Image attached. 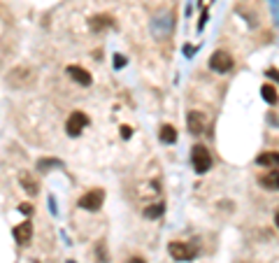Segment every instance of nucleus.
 <instances>
[{
    "label": "nucleus",
    "mask_w": 279,
    "mask_h": 263,
    "mask_svg": "<svg viewBox=\"0 0 279 263\" xmlns=\"http://www.w3.org/2000/svg\"><path fill=\"white\" fill-rule=\"evenodd\" d=\"M268 77H272L275 82H279V70H275V68H270V70H268Z\"/></svg>",
    "instance_id": "nucleus-19"
},
{
    "label": "nucleus",
    "mask_w": 279,
    "mask_h": 263,
    "mask_svg": "<svg viewBox=\"0 0 279 263\" xmlns=\"http://www.w3.org/2000/svg\"><path fill=\"white\" fill-rule=\"evenodd\" d=\"M19 212H23V214H28V217H31V214H33V205H31V203H21V205H19Z\"/></svg>",
    "instance_id": "nucleus-17"
},
{
    "label": "nucleus",
    "mask_w": 279,
    "mask_h": 263,
    "mask_svg": "<svg viewBox=\"0 0 279 263\" xmlns=\"http://www.w3.org/2000/svg\"><path fill=\"white\" fill-rule=\"evenodd\" d=\"M261 95H263V100L270 103V105H277V103H279L277 89H275L272 84H263V86H261Z\"/></svg>",
    "instance_id": "nucleus-14"
},
{
    "label": "nucleus",
    "mask_w": 279,
    "mask_h": 263,
    "mask_svg": "<svg viewBox=\"0 0 279 263\" xmlns=\"http://www.w3.org/2000/svg\"><path fill=\"white\" fill-rule=\"evenodd\" d=\"M103 203H105V191L91 189L88 193H84V196L79 198V207H82V210H88V212H98L103 207Z\"/></svg>",
    "instance_id": "nucleus-2"
},
{
    "label": "nucleus",
    "mask_w": 279,
    "mask_h": 263,
    "mask_svg": "<svg viewBox=\"0 0 279 263\" xmlns=\"http://www.w3.org/2000/svg\"><path fill=\"white\" fill-rule=\"evenodd\" d=\"M19 182H21V187L26 193H31V196H37V191H40V184H37V179L33 177V175H28V172H23L21 177H19Z\"/></svg>",
    "instance_id": "nucleus-11"
},
{
    "label": "nucleus",
    "mask_w": 279,
    "mask_h": 263,
    "mask_svg": "<svg viewBox=\"0 0 279 263\" xmlns=\"http://www.w3.org/2000/svg\"><path fill=\"white\" fill-rule=\"evenodd\" d=\"M128 263H144V261H142V259H130Z\"/></svg>",
    "instance_id": "nucleus-21"
},
{
    "label": "nucleus",
    "mask_w": 279,
    "mask_h": 263,
    "mask_svg": "<svg viewBox=\"0 0 279 263\" xmlns=\"http://www.w3.org/2000/svg\"><path fill=\"white\" fill-rule=\"evenodd\" d=\"M63 163L58 161V158H40L37 161V170H42V172H47L49 168H61Z\"/></svg>",
    "instance_id": "nucleus-15"
},
{
    "label": "nucleus",
    "mask_w": 279,
    "mask_h": 263,
    "mask_svg": "<svg viewBox=\"0 0 279 263\" xmlns=\"http://www.w3.org/2000/svg\"><path fill=\"white\" fill-rule=\"evenodd\" d=\"M168 252H170L172 259H177V261H193L195 259V249L193 244H189V242H170L168 244Z\"/></svg>",
    "instance_id": "nucleus-3"
},
{
    "label": "nucleus",
    "mask_w": 279,
    "mask_h": 263,
    "mask_svg": "<svg viewBox=\"0 0 279 263\" xmlns=\"http://www.w3.org/2000/svg\"><path fill=\"white\" fill-rule=\"evenodd\" d=\"M121 133H123V137H130V128L123 126V128H121Z\"/></svg>",
    "instance_id": "nucleus-20"
},
{
    "label": "nucleus",
    "mask_w": 279,
    "mask_h": 263,
    "mask_svg": "<svg viewBox=\"0 0 279 263\" xmlns=\"http://www.w3.org/2000/svg\"><path fill=\"white\" fill-rule=\"evenodd\" d=\"M86 126H88V116L84 112H72L68 116V121H65V131H68L70 137H77Z\"/></svg>",
    "instance_id": "nucleus-4"
},
{
    "label": "nucleus",
    "mask_w": 279,
    "mask_h": 263,
    "mask_svg": "<svg viewBox=\"0 0 279 263\" xmlns=\"http://www.w3.org/2000/svg\"><path fill=\"white\" fill-rule=\"evenodd\" d=\"M191 161H193V170L198 175H205L207 170L212 168V154L207 151L205 145H195L191 149Z\"/></svg>",
    "instance_id": "nucleus-1"
},
{
    "label": "nucleus",
    "mask_w": 279,
    "mask_h": 263,
    "mask_svg": "<svg viewBox=\"0 0 279 263\" xmlns=\"http://www.w3.org/2000/svg\"><path fill=\"white\" fill-rule=\"evenodd\" d=\"M158 137H161V142H165V145H174V142H177V131H174V126H170V124H163Z\"/></svg>",
    "instance_id": "nucleus-12"
},
{
    "label": "nucleus",
    "mask_w": 279,
    "mask_h": 263,
    "mask_svg": "<svg viewBox=\"0 0 279 263\" xmlns=\"http://www.w3.org/2000/svg\"><path fill=\"white\" fill-rule=\"evenodd\" d=\"M68 75L82 86H91V82H93V79H91V73L84 70V68H79V65H68Z\"/></svg>",
    "instance_id": "nucleus-9"
},
{
    "label": "nucleus",
    "mask_w": 279,
    "mask_h": 263,
    "mask_svg": "<svg viewBox=\"0 0 279 263\" xmlns=\"http://www.w3.org/2000/svg\"><path fill=\"white\" fill-rule=\"evenodd\" d=\"M88 26H91V31L109 28V26H112V17H107V14H98V17H93V19L88 21Z\"/></svg>",
    "instance_id": "nucleus-13"
},
{
    "label": "nucleus",
    "mask_w": 279,
    "mask_h": 263,
    "mask_svg": "<svg viewBox=\"0 0 279 263\" xmlns=\"http://www.w3.org/2000/svg\"><path fill=\"white\" fill-rule=\"evenodd\" d=\"M275 224H277V228H279V212L275 214Z\"/></svg>",
    "instance_id": "nucleus-22"
},
{
    "label": "nucleus",
    "mask_w": 279,
    "mask_h": 263,
    "mask_svg": "<svg viewBox=\"0 0 279 263\" xmlns=\"http://www.w3.org/2000/svg\"><path fill=\"white\" fill-rule=\"evenodd\" d=\"M12 235H14V240L19 242V244H28V242H31V238H33L31 221H23V224H19V226H14Z\"/></svg>",
    "instance_id": "nucleus-7"
},
{
    "label": "nucleus",
    "mask_w": 279,
    "mask_h": 263,
    "mask_svg": "<svg viewBox=\"0 0 279 263\" xmlns=\"http://www.w3.org/2000/svg\"><path fill=\"white\" fill-rule=\"evenodd\" d=\"M186 124H189V131L193 133V135H200L205 131V116H203V112H189L186 114Z\"/></svg>",
    "instance_id": "nucleus-8"
},
{
    "label": "nucleus",
    "mask_w": 279,
    "mask_h": 263,
    "mask_svg": "<svg viewBox=\"0 0 279 263\" xmlns=\"http://www.w3.org/2000/svg\"><path fill=\"white\" fill-rule=\"evenodd\" d=\"M258 184L268 191H279V170L272 168V170H268L265 175H261V177H258Z\"/></svg>",
    "instance_id": "nucleus-6"
},
{
    "label": "nucleus",
    "mask_w": 279,
    "mask_h": 263,
    "mask_svg": "<svg viewBox=\"0 0 279 263\" xmlns=\"http://www.w3.org/2000/svg\"><path fill=\"white\" fill-rule=\"evenodd\" d=\"M233 56L224 49H219V52L212 54V58H209V68L216 70V73H228V70H233Z\"/></svg>",
    "instance_id": "nucleus-5"
},
{
    "label": "nucleus",
    "mask_w": 279,
    "mask_h": 263,
    "mask_svg": "<svg viewBox=\"0 0 279 263\" xmlns=\"http://www.w3.org/2000/svg\"><path fill=\"white\" fill-rule=\"evenodd\" d=\"M161 214H163V205H161V203H158V205H151V207L144 210V217H147V219H156V217H161Z\"/></svg>",
    "instance_id": "nucleus-16"
},
{
    "label": "nucleus",
    "mask_w": 279,
    "mask_h": 263,
    "mask_svg": "<svg viewBox=\"0 0 279 263\" xmlns=\"http://www.w3.org/2000/svg\"><path fill=\"white\" fill-rule=\"evenodd\" d=\"M114 65H117V68H123V65H126V58H123L121 54H117V56H114Z\"/></svg>",
    "instance_id": "nucleus-18"
},
{
    "label": "nucleus",
    "mask_w": 279,
    "mask_h": 263,
    "mask_svg": "<svg viewBox=\"0 0 279 263\" xmlns=\"http://www.w3.org/2000/svg\"><path fill=\"white\" fill-rule=\"evenodd\" d=\"M256 163L258 166H265V168H277L279 166V151H263L256 156Z\"/></svg>",
    "instance_id": "nucleus-10"
}]
</instances>
